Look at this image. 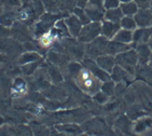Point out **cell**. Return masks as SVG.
<instances>
[{
  "mask_svg": "<svg viewBox=\"0 0 152 136\" xmlns=\"http://www.w3.org/2000/svg\"><path fill=\"white\" fill-rule=\"evenodd\" d=\"M77 83L79 86L86 93L90 94H95L98 91H100V86H102V81L97 79L91 71L83 67L81 70L76 75Z\"/></svg>",
  "mask_w": 152,
  "mask_h": 136,
  "instance_id": "obj_1",
  "label": "cell"
},
{
  "mask_svg": "<svg viewBox=\"0 0 152 136\" xmlns=\"http://www.w3.org/2000/svg\"><path fill=\"white\" fill-rule=\"evenodd\" d=\"M114 59H115L117 65L125 69L127 72H129L133 76L136 75V68L138 66V56L134 48L123 53L118 54L117 56H114Z\"/></svg>",
  "mask_w": 152,
  "mask_h": 136,
  "instance_id": "obj_2",
  "label": "cell"
},
{
  "mask_svg": "<svg viewBox=\"0 0 152 136\" xmlns=\"http://www.w3.org/2000/svg\"><path fill=\"white\" fill-rule=\"evenodd\" d=\"M109 40L105 37L99 36L95 40H93L90 43H86L85 47V55L88 58H97L100 55L107 54V45H108Z\"/></svg>",
  "mask_w": 152,
  "mask_h": 136,
  "instance_id": "obj_3",
  "label": "cell"
},
{
  "mask_svg": "<svg viewBox=\"0 0 152 136\" xmlns=\"http://www.w3.org/2000/svg\"><path fill=\"white\" fill-rule=\"evenodd\" d=\"M100 36V23L91 22L82 27L78 36V41L82 43H90Z\"/></svg>",
  "mask_w": 152,
  "mask_h": 136,
  "instance_id": "obj_4",
  "label": "cell"
},
{
  "mask_svg": "<svg viewBox=\"0 0 152 136\" xmlns=\"http://www.w3.org/2000/svg\"><path fill=\"white\" fill-rule=\"evenodd\" d=\"M83 67H85L86 69L91 71L92 74L97 78V79L102 81V82H106V81H109L111 80V77L108 72H106L105 70H102L99 66L97 65L95 59L93 58H84L83 59Z\"/></svg>",
  "mask_w": 152,
  "mask_h": 136,
  "instance_id": "obj_5",
  "label": "cell"
},
{
  "mask_svg": "<svg viewBox=\"0 0 152 136\" xmlns=\"http://www.w3.org/2000/svg\"><path fill=\"white\" fill-rule=\"evenodd\" d=\"M84 11L86 13V15L88 16L91 22H97L100 23L102 21H104V16H105V8L102 6H95V4H91L88 3L84 8Z\"/></svg>",
  "mask_w": 152,
  "mask_h": 136,
  "instance_id": "obj_6",
  "label": "cell"
},
{
  "mask_svg": "<svg viewBox=\"0 0 152 136\" xmlns=\"http://www.w3.org/2000/svg\"><path fill=\"white\" fill-rule=\"evenodd\" d=\"M139 28H150L152 25V12L150 9H139L134 16Z\"/></svg>",
  "mask_w": 152,
  "mask_h": 136,
  "instance_id": "obj_7",
  "label": "cell"
},
{
  "mask_svg": "<svg viewBox=\"0 0 152 136\" xmlns=\"http://www.w3.org/2000/svg\"><path fill=\"white\" fill-rule=\"evenodd\" d=\"M121 29L120 24L118 23H112L109 21H104L100 22V36L105 37L108 40H112L115 34Z\"/></svg>",
  "mask_w": 152,
  "mask_h": 136,
  "instance_id": "obj_8",
  "label": "cell"
},
{
  "mask_svg": "<svg viewBox=\"0 0 152 136\" xmlns=\"http://www.w3.org/2000/svg\"><path fill=\"white\" fill-rule=\"evenodd\" d=\"M110 77L111 80L117 83H123V84H126V83L131 82L133 79H134L135 76L131 75L129 72L123 69L122 67H120L119 65H115L113 68L112 72L110 74Z\"/></svg>",
  "mask_w": 152,
  "mask_h": 136,
  "instance_id": "obj_9",
  "label": "cell"
},
{
  "mask_svg": "<svg viewBox=\"0 0 152 136\" xmlns=\"http://www.w3.org/2000/svg\"><path fill=\"white\" fill-rule=\"evenodd\" d=\"M64 22H65V24H66V26H67L68 31H69L71 37L78 38V36H79L80 31H81L82 27H83V25H82V23L80 22L79 18H77L75 14H71L65 18Z\"/></svg>",
  "mask_w": 152,
  "mask_h": 136,
  "instance_id": "obj_10",
  "label": "cell"
},
{
  "mask_svg": "<svg viewBox=\"0 0 152 136\" xmlns=\"http://www.w3.org/2000/svg\"><path fill=\"white\" fill-rule=\"evenodd\" d=\"M152 37V31L150 28H136L133 31V48L140 43H148Z\"/></svg>",
  "mask_w": 152,
  "mask_h": 136,
  "instance_id": "obj_11",
  "label": "cell"
},
{
  "mask_svg": "<svg viewBox=\"0 0 152 136\" xmlns=\"http://www.w3.org/2000/svg\"><path fill=\"white\" fill-rule=\"evenodd\" d=\"M95 62H96V64L102 68V70H105L106 72H108L109 75L111 74L114 66L117 65V64H115L114 56L108 55V54H104V55L98 56L97 58H95Z\"/></svg>",
  "mask_w": 152,
  "mask_h": 136,
  "instance_id": "obj_12",
  "label": "cell"
},
{
  "mask_svg": "<svg viewBox=\"0 0 152 136\" xmlns=\"http://www.w3.org/2000/svg\"><path fill=\"white\" fill-rule=\"evenodd\" d=\"M132 48L133 43L132 45H124V43L114 41V40H109L106 53L108 54V55H111V56H117L118 54L123 53V52H125V51L129 50Z\"/></svg>",
  "mask_w": 152,
  "mask_h": 136,
  "instance_id": "obj_13",
  "label": "cell"
},
{
  "mask_svg": "<svg viewBox=\"0 0 152 136\" xmlns=\"http://www.w3.org/2000/svg\"><path fill=\"white\" fill-rule=\"evenodd\" d=\"M136 53H137L138 56V64H148L150 58V55H151L152 51L149 48L148 43H140V45H137L134 47Z\"/></svg>",
  "mask_w": 152,
  "mask_h": 136,
  "instance_id": "obj_14",
  "label": "cell"
},
{
  "mask_svg": "<svg viewBox=\"0 0 152 136\" xmlns=\"http://www.w3.org/2000/svg\"><path fill=\"white\" fill-rule=\"evenodd\" d=\"M56 131L63 133L67 136H79L82 134V129L75 123H67V124H58L55 126Z\"/></svg>",
  "mask_w": 152,
  "mask_h": 136,
  "instance_id": "obj_15",
  "label": "cell"
},
{
  "mask_svg": "<svg viewBox=\"0 0 152 136\" xmlns=\"http://www.w3.org/2000/svg\"><path fill=\"white\" fill-rule=\"evenodd\" d=\"M112 40L121 42V43H124V45H132L133 43V31L121 28V29L115 34V36L113 37Z\"/></svg>",
  "mask_w": 152,
  "mask_h": 136,
  "instance_id": "obj_16",
  "label": "cell"
},
{
  "mask_svg": "<svg viewBox=\"0 0 152 136\" xmlns=\"http://www.w3.org/2000/svg\"><path fill=\"white\" fill-rule=\"evenodd\" d=\"M152 126V120L150 118H140L138 119L137 121L134 123V126H133V130H134V133L136 134H140L145 131H147L148 129Z\"/></svg>",
  "mask_w": 152,
  "mask_h": 136,
  "instance_id": "obj_17",
  "label": "cell"
},
{
  "mask_svg": "<svg viewBox=\"0 0 152 136\" xmlns=\"http://www.w3.org/2000/svg\"><path fill=\"white\" fill-rule=\"evenodd\" d=\"M123 16H124V15H123L122 11H121V9H120V7H119V8H115V9L106 10L104 20L109 21V22H112V23L120 24V22L123 18Z\"/></svg>",
  "mask_w": 152,
  "mask_h": 136,
  "instance_id": "obj_18",
  "label": "cell"
},
{
  "mask_svg": "<svg viewBox=\"0 0 152 136\" xmlns=\"http://www.w3.org/2000/svg\"><path fill=\"white\" fill-rule=\"evenodd\" d=\"M40 59H41L40 54L31 51V52H26V53L22 54L18 57V64L23 66V65H26V64H29V63L39 62Z\"/></svg>",
  "mask_w": 152,
  "mask_h": 136,
  "instance_id": "obj_19",
  "label": "cell"
},
{
  "mask_svg": "<svg viewBox=\"0 0 152 136\" xmlns=\"http://www.w3.org/2000/svg\"><path fill=\"white\" fill-rule=\"evenodd\" d=\"M120 9L124 16H135V14L137 13L139 8H138V6L136 4L135 1H131V2L121 3Z\"/></svg>",
  "mask_w": 152,
  "mask_h": 136,
  "instance_id": "obj_20",
  "label": "cell"
},
{
  "mask_svg": "<svg viewBox=\"0 0 152 136\" xmlns=\"http://www.w3.org/2000/svg\"><path fill=\"white\" fill-rule=\"evenodd\" d=\"M120 26L123 29L131 30V31H134L136 28H138L134 16H123V18L120 22Z\"/></svg>",
  "mask_w": 152,
  "mask_h": 136,
  "instance_id": "obj_21",
  "label": "cell"
},
{
  "mask_svg": "<svg viewBox=\"0 0 152 136\" xmlns=\"http://www.w3.org/2000/svg\"><path fill=\"white\" fill-rule=\"evenodd\" d=\"M48 59L50 61L51 64L53 65H61L66 62V56L63 55V54L58 53V52H54V51H51L49 55H48Z\"/></svg>",
  "mask_w": 152,
  "mask_h": 136,
  "instance_id": "obj_22",
  "label": "cell"
},
{
  "mask_svg": "<svg viewBox=\"0 0 152 136\" xmlns=\"http://www.w3.org/2000/svg\"><path fill=\"white\" fill-rule=\"evenodd\" d=\"M15 21V16L12 12H6L0 15V25L6 27H11Z\"/></svg>",
  "mask_w": 152,
  "mask_h": 136,
  "instance_id": "obj_23",
  "label": "cell"
},
{
  "mask_svg": "<svg viewBox=\"0 0 152 136\" xmlns=\"http://www.w3.org/2000/svg\"><path fill=\"white\" fill-rule=\"evenodd\" d=\"M115 82L112 81V80H109V81H106V82L102 83V86H100V91H102L104 93L108 95V96H111L114 94L115 92Z\"/></svg>",
  "mask_w": 152,
  "mask_h": 136,
  "instance_id": "obj_24",
  "label": "cell"
},
{
  "mask_svg": "<svg viewBox=\"0 0 152 136\" xmlns=\"http://www.w3.org/2000/svg\"><path fill=\"white\" fill-rule=\"evenodd\" d=\"M73 14L79 18L80 22L82 23V25H83V26H84V25H86V24H88V23H91L90 18H88V16L86 15V13H85L84 9H82V8H79V7L75 8V9H73Z\"/></svg>",
  "mask_w": 152,
  "mask_h": 136,
  "instance_id": "obj_25",
  "label": "cell"
},
{
  "mask_svg": "<svg viewBox=\"0 0 152 136\" xmlns=\"http://www.w3.org/2000/svg\"><path fill=\"white\" fill-rule=\"evenodd\" d=\"M48 74H49V77H50L54 82H61V80H63L61 72L58 71L57 67H56L55 65H53V64H51L50 67H49Z\"/></svg>",
  "mask_w": 152,
  "mask_h": 136,
  "instance_id": "obj_26",
  "label": "cell"
},
{
  "mask_svg": "<svg viewBox=\"0 0 152 136\" xmlns=\"http://www.w3.org/2000/svg\"><path fill=\"white\" fill-rule=\"evenodd\" d=\"M32 135L34 136H50V130L44 125H34L32 126Z\"/></svg>",
  "mask_w": 152,
  "mask_h": 136,
  "instance_id": "obj_27",
  "label": "cell"
},
{
  "mask_svg": "<svg viewBox=\"0 0 152 136\" xmlns=\"http://www.w3.org/2000/svg\"><path fill=\"white\" fill-rule=\"evenodd\" d=\"M117 125L119 126V129H120V131H122V132H127V131H129V127L132 126V122L129 121V119L126 118V117H121L119 120L117 121Z\"/></svg>",
  "mask_w": 152,
  "mask_h": 136,
  "instance_id": "obj_28",
  "label": "cell"
},
{
  "mask_svg": "<svg viewBox=\"0 0 152 136\" xmlns=\"http://www.w3.org/2000/svg\"><path fill=\"white\" fill-rule=\"evenodd\" d=\"M39 64H40V61L39 62H34L29 63V64H26V65L22 66V71H23L25 75H31L35 72V70L38 68Z\"/></svg>",
  "mask_w": 152,
  "mask_h": 136,
  "instance_id": "obj_29",
  "label": "cell"
},
{
  "mask_svg": "<svg viewBox=\"0 0 152 136\" xmlns=\"http://www.w3.org/2000/svg\"><path fill=\"white\" fill-rule=\"evenodd\" d=\"M41 2L43 4L44 10L49 11V13H54L55 11L58 10L57 8V4L54 0H41Z\"/></svg>",
  "mask_w": 152,
  "mask_h": 136,
  "instance_id": "obj_30",
  "label": "cell"
},
{
  "mask_svg": "<svg viewBox=\"0 0 152 136\" xmlns=\"http://www.w3.org/2000/svg\"><path fill=\"white\" fill-rule=\"evenodd\" d=\"M16 136H34L32 130L27 125H20L16 130Z\"/></svg>",
  "mask_w": 152,
  "mask_h": 136,
  "instance_id": "obj_31",
  "label": "cell"
},
{
  "mask_svg": "<svg viewBox=\"0 0 152 136\" xmlns=\"http://www.w3.org/2000/svg\"><path fill=\"white\" fill-rule=\"evenodd\" d=\"M121 4L120 0H104V8L105 10H110V9H115L119 8Z\"/></svg>",
  "mask_w": 152,
  "mask_h": 136,
  "instance_id": "obj_32",
  "label": "cell"
},
{
  "mask_svg": "<svg viewBox=\"0 0 152 136\" xmlns=\"http://www.w3.org/2000/svg\"><path fill=\"white\" fill-rule=\"evenodd\" d=\"M109 97L110 96H108V95L106 94V93H104L102 91H98L97 93L94 94V99L100 104H105L106 102H108Z\"/></svg>",
  "mask_w": 152,
  "mask_h": 136,
  "instance_id": "obj_33",
  "label": "cell"
},
{
  "mask_svg": "<svg viewBox=\"0 0 152 136\" xmlns=\"http://www.w3.org/2000/svg\"><path fill=\"white\" fill-rule=\"evenodd\" d=\"M26 89V83L23 79L18 78L14 81V90L16 92H24V90Z\"/></svg>",
  "mask_w": 152,
  "mask_h": 136,
  "instance_id": "obj_34",
  "label": "cell"
},
{
  "mask_svg": "<svg viewBox=\"0 0 152 136\" xmlns=\"http://www.w3.org/2000/svg\"><path fill=\"white\" fill-rule=\"evenodd\" d=\"M82 66L80 65V64H78V63H70L69 65H68V69H69V72L72 75H77L78 72H79L80 70L82 69Z\"/></svg>",
  "mask_w": 152,
  "mask_h": 136,
  "instance_id": "obj_35",
  "label": "cell"
},
{
  "mask_svg": "<svg viewBox=\"0 0 152 136\" xmlns=\"http://www.w3.org/2000/svg\"><path fill=\"white\" fill-rule=\"evenodd\" d=\"M139 9H149L151 0H134Z\"/></svg>",
  "mask_w": 152,
  "mask_h": 136,
  "instance_id": "obj_36",
  "label": "cell"
},
{
  "mask_svg": "<svg viewBox=\"0 0 152 136\" xmlns=\"http://www.w3.org/2000/svg\"><path fill=\"white\" fill-rule=\"evenodd\" d=\"M11 35V29L9 27H6L3 25H0V38H6Z\"/></svg>",
  "mask_w": 152,
  "mask_h": 136,
  "instance_id": "obj_37",
  "label": "cell"
},
{
  "mask_svg": "<svg viewBox=\"0 0 152 136\" xmlns=\"http://www.w3.org/2000/svg\"><path fill=\"white\" fill-rule=\"evenodd\" d=\"M88 3L91 4H95V6H102L104 7V0H88Z\"/></svg>",
  "mask_w": 152,
  "mask_h": 136,
  "instance_id": "obj_38",
  "label": "cell"
},
{
  "mask_svg": "<svg viewBox=\"0 0 152 136\" xmlns=\"http://www.w3.org/2000/svg\"><path fill=\"white\" fill-rule=\"evenodd\" d=\"M88 3V0H78V7L79 8H82V9H84L85 6Z\"/></svg>",
  "mask_w": 152,
  "mask_h": 136,
  "instance_id": "obj_39",
  "label": "cell"
},
{
  "mask_svg": "<svg viewBox=\"0 0 152 136\" xmlns=\"http://www.w3.org/2000/svg\"><path fill=\"white\" fill-rule=\"evenodd\" d=\"M56 132H57V131H56ZM50 136H67V135H65V134L59 133V132H57V133H52Z\"/></svg>",
  "mask_w": 152,
  "mask_h": 136,
  "instance_id": "obj_40",
  "label": "cell"
},
{
  "mask_svg": "<svg viewBox=\"0 0 152 136\" xmlns=\"http://www.w3.org/2000/svg\"><path fill=\"white\" fill-rule=\"evenodd\" d=\"M148 66H149V67H151V68H152V53H151V55H150L149 62H148Z\"/></svg>",
  "mask_w": 152,
  "mask_h": 136,
  "instance_id": "obj_41",
  "label": "cell"
},
{
  "mask_svg": "<svg viewBox=\"0 0 152 136\" xmlns=\"http://www.w3.org/2000/svg\"><path fill=\"white\" fill-rule=\"evenodd\" d=\"M148 45H149V48L151 49V51H152V37L150 38L149 41H148Z\"/></svg>",
  "mask_w": 152,
  "mask_h": 136,
  "instance_id": "obj_42",
  "label": "cell"
},
{
  "mask_svg": "<svg viewBox=\"0 0 152 136\" xmlns=\"http://www.w3.org/2000/svg\"><path fill=\"white\" fill-rule=\"evenodd\" d=\"M131 1H134V0H120L121 3H126V2H131Z\"/></svg>",
  "mask_w": 152,
  "mask_h": 136,
  "instance_id": "obj_43",
  "label": "cell"
},
{
  "mask_svg": "<svg viewBox=\"0 0 152 136\" xmlns=\"http://www.w3.org/2000/svg\"><path fill=\"white\" fill-rule=\"evenodd\" d=\"M20 3H27L29 0H20Z\"/></svg>",
  "mask_w": 152,
  "mask_h": 136,
  "instance_id": "obj_44",
  "label": "cell"
},
{
  "mask_svg": "<svg viewBox=\"0 0 152 136\" xmlns=\"http://www.w3.org/2000/svg\"><path fill=\"white\" fill-rule=\"evenodd\" d=\"M149 9H150V11L152 12V0H151V2H150V7H149Z\"/></svg>",
  "mask_w": 152,
  "mask_h": 136,
  "instance_id": "obj_45",
  "label": "cell"
},
{
  "mask_svg": "<svg viewBox=\"0 0 152 136\" xmlns=\"http://www.w3.org/2000/svg\"><path fill=\"white\" fill-rule=\"evenodd\" d=\"M129 136H140V135H139V134H136V133H135V134H131V135H129Z\"/></svg>",
  "mask_w": 152,
  "mask_h": 136,
  "instance_id": "obj_46",
  "label": "cell"
},
{
  "mask_svg": "<svg viewBox=\"0 0 152 136\" xmlns=\"http://www.w3.org/2000/svg\"><path fill=\"white\" fill-rule=\"evenodd\" d=\"M79 136H88V135L86 133H82V134H80Z\"/></svg>",
  "mask_w": 152,
  "mask_h": 136,
  "instance_id": "obj_47",
  "label": "cell"
},
{
  "mask_svg": "<svg viewBox=\"0 0 152 136\" xmlns=\"http://www.w3.org/2000/svg\"><path fill=\"white\" fill-rule=\"evenodd\" d=\"M2 121H3V120L1 118H0V123H2Z\"/></svg>",
  "mask_w": 152,
  "mask_h": 136,
  "instance_id": "obj_48",
  "label": "cell"
},
{
  "mask_svg": "<svg viewBox=\"0 0 152 136\" xmlns=\"http://www.w3.org/2000/svg\"><path fill=\"white\" fill-rule=\"evenodd\" d=\"M150 29H151V31H152V25H151V27H150Z\"/></svg>",
  "mask_w": 152,
  "mask_h": 136,
  "instance_id": "obj_49",
  "label": "cell"
}]
</instances>
